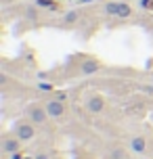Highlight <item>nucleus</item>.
I'll return each mask as SVG.
<instances>
[{"instance_id": "nucleus-1", "label": "nucleus", "mask_w": 153, "mask_h": 159, "mask_svg": "<svg viewBox=\"0 0 153 159\" xmlns=\"http://www.w3.org/2000/svg\"><path fill=\"white\" fill-rule=\"evenodd\" d=\"M13 132L17 134V138L21 143H30V140H34V136H36V124H32L27 117L17 119L15 124H13Z\"/></svg>"}, {"instance_id": "nucleus-2", "label": "nucleus", "mask_w": 153, "mask_h": 159, "mask_svg": "<svg viewBox=\"0 0 153 159\" xmlns=\"http://www.w3.org/2000/svg\"><path fill=\"white\" fill-rule=\"evenodd\" d=\"M25 117L30 119L32 124H36V126H44V124L49 121V113H46V109H44V105L30 103L27 107H25Z\"/></svg>"}, {"instance_id": "nucleus-3", "label": "nucleus", "mask_w": 153, "mask_h": 159, "mask_svg": "<svg viewBox=\"0 0 153 159\" xmlns=\"http://www.w3.org/2000/svg\"><path fill=\"white\" fill-rule=\"evenodd\" d=\"M44 109H46V113H49L50 119H59L63 117L65 113H67V103H61V101H57L55 96L53 98H49V101H44Z\"/></svg>"}, {"instance_id": "nucleus-4", "label": "nucleus", "mask_w": 153, "mask_h": 159, "mask_svg": "<svg viewBox=\"0 0 153 159\" xmlns=\"http://www.w3.org/2000/svg\"><path fill=\"white\" fill-rule=\"evenodd\" d=\"M21 144H23V143L17 138L15 132L2 136V153H4L7 157H8V155H13V153H19V151H21Z\"/></svg>"}, {"instance_id": "nucleus-5", "label": "nucleus", "mask_w": 153, "mask_h": 159, "mask_svg": "<svg viewBox=\"0 0 153 159\" xmlns=\"http://www.w3.org/2000/svg\"><path fill=\"white\" fill-rule=\"evenodd\" d=\"M84 107H86V111H88L90 115H101V113L105 111V98L101 94H90L88 98H86Z\"/></svg>"}, {"instance_id": "nucleus-6", "label": "nucleus", "mask_w": 153, "mask_h": 159, "mask_svg": "<svg viewBox=\"0 0 153 159\" xmlns=\"http://www.w3.org/2000/svg\"><path fill=\"white\" fill-rule=\"evenodd\" d=\"M101 61L99 59H95V57H86L84 61L80 63V73L82 75H95V73L101 71Z\"/></svg>"}, {"instance_id": "nucleus-7", "label": "nucleus", "mask_w": 153, "mask_h": 159, "mask_svg": "<svg viewBox=\"0 0 153 159\" xmlns=\"http://www.w3.org/2000/svg\"><path fill=\"white\" fill-rule=\"evenodd\" d=\"M128 149L130 153H134V155H143L147 151V138L145 136H132L128 140Z\"/></svg>"}, {"instance_id": "nucleus-8", "label": "nucleus", "mask_w": 153, "mask_h": 159, "mask_svg": "<svg viewBox=\"0 0 153 159\" xmlns=\"http://www.w3.org/2000/svg\"><path fill=\"white\" fill-rule=\"evenodd\" d=\"M82 13L78 11V8H72V11H67L63 15V19H61V23L65 25V27H73V25H78V21H80Z\"/></svg>"}, {"instance_id": "nucleus-9", "label": "nucleus", "mask_w": 153, "mask_h": 159, "mask_svg": "<svg viewBox=\"0 0 153 159\" xmlns=\"http://www.w3.org/2000/svg\"><path fill=\"white\" fill-rule=\"evenodd\" d=\"M23 17L30 21V23H36V21L40 19V7H36V4H27V7H23Z\"/></svg>"}, {"instance_id": "nucleus-10", "label": "nucleus", "mask_w": 153, "mask_h": 159, "mask_svg": "<svg viewBox=\"0 0 153 159\" xmlns=\"http://www.w3.org/2000/svg\"><path fill=\"white\" fill-rule=\"evenodd\" d=\"M120 13V2H111V0H107L103 4V15L107 17H118Z\"/></svg>"}, {"instance_id": "nucleus-11", "label": "nucleus", "mask_w": 153, "mask_h": 159, "mask_svg": "<svg viewBox=\"0 0 153 159\" xmlns=\"http://www.w3.org/2000/svg\"><path fill=\"white\" fill-rule=\"evenodd\" d=\"M132 13H134L132 4H128V2H120V13H118V19H128V17H132Z\"/></svg>"}, {"instance_id": "nucleus-12", "label": "nucleus", "mask_w": 153, "mask_h": 159, "mask_svg": "<svg viewBox=\"0 0 153 159\" xmlns=\"http://www.w3.org/2000/svg\"><path fill=\"white\" fill-rule=\"evenodd\" d=\"M36 7L46 8V11H59V8H61L57 0H36Z\"/></svg>"}, {"instance_id": "nucleus-13", "label": "nucleus", "mask_w": 153, "mask_h": 159, "mask_svg": "<svg viewBox=\"0 0 153 159\" xmlns=\"http://www.w3.org/2000/svg\"><path fill=\"white\" fill-rule=\"evenodd\" d=\"M107 157L109 159H128V153H126V149H122V147H113Z\"/></svg>"}, {"instance_id": "nucleus-14", "label": "nucleus", "mask_w": 153, "mask_h": 159, "mask_svg": "<svg viewBox=\"0 0 153 159\" xmlns=\"http://www.w3.org/2000/svg\"><path fill=\"white\" fill-rule=\"evenodd\" d=\"M38 90H42V92H55V86H53V82H38Z\"/></svg>"}, {"instance_id": "nucleus-15", "label": "nucleus", "mask_w": 153, "mask_h": 159, "mask_svg": "<svg viewBox=\"0 0 153 159\" xmlns=\"http://www.w3.org/2000/svg\"><path fill=\"white\" fill-rule=\"evenodd\" d=\"M55 98L61 101V103H67L69 101V94H67V90H55Z\"/></svg>"}, {"instance_id": "nucleus-16", "label": "nucleus", "mask_w": 153, "mask_h": 159, "mask_svg": "<svg viewBox=\"0 0 153 159\" xmlns=\"http://www.w3.org/2000/svg\"><path fill=\"white\" fill-rule=\"evenodd\" d=\"M138 7L145 11H153V0H138Z\"/></svg>"}, {"instance_id": "nucleus-17", "label": "nucleus", "mask_w": 153, "mask_h": 159, "mask_svg": "<svg viewBox=\"0 0 153 159\" xmlns=\"http://www.w3.org/2000/svg\"><path fill=\"white\" fill-rule=\"evenodd\" d=\"M141 90H143L147 96H153V84H143V86H141Z\"/></svg>"}, {"instance_id": "nucleus-18", "label": "nucleus", "mask_w": 153, "mask_h": 159, "mask_svg": "<svg viewBox=\"0 0 153 159\" xmlns=\"http://www.w3.org/2000/svg\"><path fill=\"white\" fill-rule=\"evenodd\" d=\"M36 159H50V153H36Z\"/></svg>"}, {"instance_id": "nucleus-19", "label": "nucleus", "mask_w": 153, "mask_h": 159, "mask_svg": "<svg viewBox=\"0 0 153 159\" xmlns=\"http://www.w3.org/2000/svg\"><path fill=\"white\" fill-rule=\"evenodd\" d=\"M23 157H25V155H23L21 151H19V153H13V155H8V159H23Z\"/></svg>"}, {"instance_id": "nucleus-20", "label": "nucleus", "mask_w": 153, "mask_h": 159, "mask_svg": "<svg viewBox=\"0 0 153 159\" xmlns=\"http://www.w3.org/2000/svg\"><path fill=\"white\" fill-rule=\"evenodd\" d=\"M23 159H36V157H32V155H25V157Z\"/></svg>"}]
</instances>
